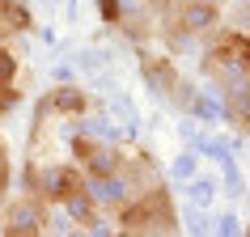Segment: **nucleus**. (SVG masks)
I'll return each mask as SVG.
<instances>
[{
	"label": "nucleus",
	"instance_id": "nucleus-3",
	"mask_svg": "<svg viewBox=\"0 0 250 237\" xmlns=\"http://www.w3.org/2000/svg\"><path fill=\"white\" fill-rule=\"evenodd\" d=\"M204 4H221V0H204Z\"/></svg>",
	"mask_w": 250,
	"mask_h": 237
},
{
	"label": "nucleus",
	"instance_id": "nucleus-2",
	"mask_svg": "<svg viewBox=\"0 0 250 237\" xmlns=\"http://www.w3.org/2000/svg\"><path fill=\"white\" fill-rule=\"evenodd\" d=\"M140 68H145V80H148L157 93H174L178 72L170 68V59H161V55H145V59H140Z\"/></svg>",
	"mask_w": 250,
	"mask_h": 237
},
{
	"label": "nucleus",
	"instance_id": "nucleus-1",
	"mask_svg": "<svg viewBox=\"0 0 250 237\" xmlns=\"http://www.w3.org/2000/svg\"><path fill=\"white\" fill-rule=\"evenodd\" d=\"M89 93L77 89V85H55V89L42 93V102H39V115L42 118H85L89 115Z\"/></svg>",
	"mask_w": 250,
	"mask_h": 237
}]
</instances>
